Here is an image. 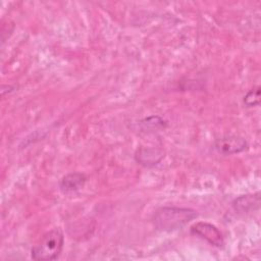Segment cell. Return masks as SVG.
Listing matches in <instances>:
<instances>
[{
    "label": "cell",
    "mask_w": 261,
    "mask_h": 261,
    "mask_svg": "<svg viewBox=\"0 0 261 261\" xmlns=\"http://www.w3.org/2000/svg\"><path fill=\"white\" fill-rule=\"evenodd\" d=\"M214 147L220 154L231 155L245 151L248 148V143L244 138L240 136L229 135L217 139Z\"/></svg>",
    "instance_id": "cell-4"
},
{
    "label": "cell",
    "mask_w": 261,
    "mask_h": 261,
    "mask_svg": "<svg viewBox=\"0 0 261 261\" xmlns=\"http://www.w3.org/2000/svg\"><path fill=\"white\" fill-rule=\"evenodd\" d=\"M163 151L161 149H140L136 153V160L145 166L155 165L163 158Z\"/></svg>",
    "instance_id": "cell-7"
},
{
    "label": "cell",
    "mask_w": 261,
    "mask_h": 261,
    "mask_svg": "<svg viewBox=\"0 0 261 261\" xmlns=\"http://www.w3.org/2000/svg\"><path fill=\"white\" fill-rule=\"evenodd\" d=\"M86 175L79 172H72L64 175L59 181L60 191L64 194L72 193L84 187L86 182Z\"/></svg>",
    "instance_id": "cell-5"
},
{
    "label": "cell",
    "mask_w": 261,
    "mask_h": 261,
    "mask_svg": "<svg viewBox=\"0 0 261 261\" xmlns=\"http://www.w3.org/2000/svg\"><path fill=\"white\" fill-rule=\"evenodd\" d=\"M197 216V212L190 208L163 207L155 213L154 224L159 230L171 231L182 228Z\"/></svg>",
    "instance_id": "cell-1"
},
{
    "label": "cell",
    "mask_w": 261,
    "mask_h": 261,
    "mask_svg": "<svg viewBox=\"0 0 261 261\" xmlns=\"http://www.w3.org/2000/svg\"><path fill=\"white\" fill-rule=\"evenodd\" d=\"M260 205V196L258 193L256 194H248L238 197L232 202V207L238 212L247 213L250 211H254L259 208Z\"/></svg>",
    "instance_id": "cell-6"
},
{
    "label": "cell",
    "mask_w": 261,
    "mask_h": 261,
    "mask_svg": "<svg viewBox=\"0 0 261 261\" xmlns=\"http://www.w3.org/2000/svg\"><path fill=\"white\" fill-rule=\"evenodd\" d=\"M165 126H166V121L159 116H150L139 122L140 132L146 133V134L157 132L159 129L165 128Z\"/></svg>",
    "instance_id": "cell-8"
},
{
    "label": "cell",
    "mask_w": 261,
    "mask_h": 261,
    "mask_svg": "<svg viewBox=\"0 0 261 261\" xmlns=\"http://www.w3.org/2000/svg\"><path fill=\"white\" fill-rule=\"evenodd\" d=\"M191 232L205 240L206 242H208L210 245L214 247L222 248L224 245V240L219 229L215 225L209 222L200 221L195 223L191 227Z\"/></svg>",
    "instance_id": "cell-3"
},
{
    "label": "cell",
    "mask_w": 261,
    "mask_h": 261,
    "mask_svg": "<svg viewBox=\"0 0 261 261\" xmlns=\"http://www.w3.org/2000/svg\"><path fill=\"white\" fill-rule=\"evenodd\" d=\"M64 244V237L59 228H54L39 240V242L32 248L31 257L37 261H52L59 257L62 252Z\"/></svg>",
    "instance_id": "cell-2"
},
{
    "label": "cell",
    "mask_w": 261,
    "mask_h": 261,
    "mask_svg": "<svg viewBox=\"0 0 261 261\" xmlns=\"http://www.w3.org/2000/svg\"><path fill=\"white\" fill-rule=\"evenodd\" d=\"M243 101L247 107H254V106L259 105V103H260V88L256 87V88L250 90L244 96Z\"/></svg>",
    "instance_id": "cell-9"
}]
</instances>
